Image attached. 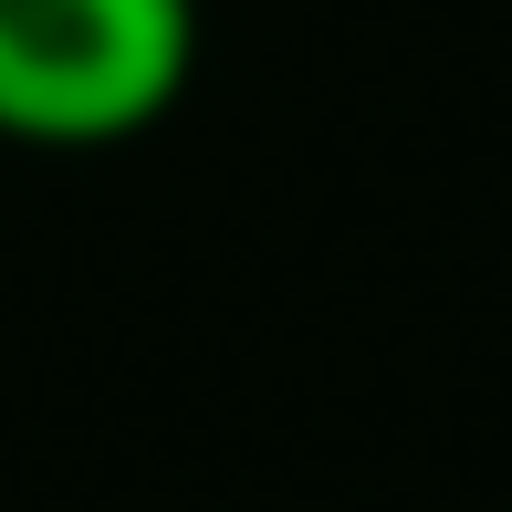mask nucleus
<instances>
[{
  "mask_svg": "<svg viewBox=\"0 0 512 512\" xmlns=\"http://www.w3.org/2000/svg\"><path fill=\"white\" fill-rule=\"evenodd\" d=\"M199 74V0H0V136L126 147Z\"/></svg>",
  "mask_w": 512,
  "mask_h": 512,
  "instance_id": "f257e3e1",
  "label": "nucleus"
}]
</instances>
